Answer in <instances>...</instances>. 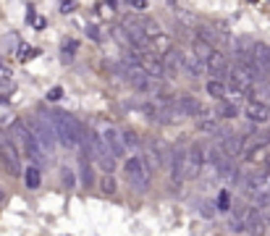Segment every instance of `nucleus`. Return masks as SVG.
Segmentation results:
<instances>
[{
	"label": "nucleus",
	"instance_id": "obj_39",
	"mask_svg": "<svg viewBox=\"0 0 270 236\" xmlns=\"http://www.w3.org/2000/svg\"><path fill=\"white\" fill-rule=\"evenodd\" d=\"M131 8H134V11H144V8H147V0H131Z\"/></svg>",
	"mask_w": 270,
	"mask_h": 236
},
{
	"label": "nucleus",
	"instance_id": "obj_15",
	"mask_svg": "<svg viewBox=\"0 0 270 236\" xmlns=\"http://www.w3.org/2000/svg\"><path fill=\"white\" fill-rule=\"evenodd\" d=\"M176 108L181 110L184 118H199V116H205L202 103H199L197 97H191V95H181L179 100H176Z\"/></svg>",
	"mask_w": 270,
	"mask_h": 236
},
{
	"label": "nucleus",
	"instance_id": "obj_25",
	"mask_svg": "<svg viewBox=\"0 0 270 236\" xmlns=\"http://www.w3.org/2000/svg\"><path fill=\"white\" fill-rule=\"evenodd\" d=\"M24 184H27V189H40L42 173H40V168H37V165H29V168L24 171Z\"/></svg>",
	"mask_w": 270,
	"mask_h": 236
},
{
	"label": "nucleus",
	"instance_id": "obj_23",
	"mask_svg": "<svg viewBox=\"0 0 270 236\" xmlns=\"http://www.w3.org/2000/svg\"><path fill=\"white\" fill-rule=\"evenodd\" d=\"M215 173H218V179H220V181H234V184H236V176H239V171H236L234 160L220 163L218 168H215Z\"/></svg>",
	"mask_w": 270,
	"mask_h": 236
},
{
	"label": "nucleus",
	"instance_id": "obj_31",
	"mask_svg": "<svg viewBox=\"0 0 270 236\" xmlns=\"http://www.w3.org/2000/svg\"><path fill=\"white\" fill-rule=\"evenodd\" d=\"M60 181H63V186H66V189H74L79 179H76V173H74L71 168H60Z\"/></svg>",
	"mask_w": 270,
	"mask_h": 236
},
{
	"label": "nucleus",
	"instance_id": "obj_40",
	"mask_svg": "<svg viewBox=\"0 0 270 236\" xmlns=\"http://www.w3.org/2000/svg\"><path fill=\"white\" fill-rule=\"evenodd\" d=\"M265 76H270V60H268V66H265Z\"/></svg>",
	"mask_w": 270,
	"mask_h": 236
},
{
	"label": "nucleus",
	"instance_id": "obj_7",
	"mask_svg": "<svg viewBox=\"0 0 270 236\" xmlns=\"http://www.w3.org/2000/svg\"><path fill=\"white\" fill-rule=\"evenodd\" d=\"M254 74L249 71V68H244V66H231L228 68V79H226V84L231 87V89H236V92H242V95H246L249 89L254 87Z\"/></svg>",
	"mask_w": 270,
	"mask_h": 236
},
{
	"label": "nucleus",
	"instance_id": "obj_35",
	"mask_svg": "<svg viewBox=\"0 0 270 236\" xmlns=\"http://www.w3.org/2000/svg\"><path fill=\"white\" fill-rule=\"evenodd\" d=\"M87 34H89V40H92V42H103V40H105L103 29L95 26V24H89V26H87Z\"/></svg>",
	"mask_w": 270,
	"mask_h": 236
},
{
	"label": "nucleus",
	"instance_id": "obj_36",
	"mask_svg": "<svg viewBox=\"0 0 270 236\" xmlns=\"http://www.w3.org/2000/svg\"><path fill=\"white\" fill-rule=\"evenodd\" d=\"M76 8H79V3H71V0L58 3V11H60V13H71V11H76Z\"/></svg>",
	"mask_w": 270,
	"mask_h": 236
},
{
	"label": "nucleus",
	"instance_id": "obj_17",
	"mask_svg": "<svg viewBox=\"0 0 270 236\" xmlns=\"http://www.w3.org/2000/svg\"><path fill=\"white\" fill-rule=\"evenodd\" d=\"M244 116L252 121V124H268L270 121V103L262 105V103H244Z\"/></svg>",
	"mask_w": 270,
	"mask_h": 236
},
{
	"label": "nucleus",
	"instance_id": "obj_26",
	"mask_svg": "<svg viewBox=\"0 0 270 236\" xmlns=\"http://www.w3.org/2000/svg\"><path fill=\"white\" fill-rule=\"evenodd\" d=\"M215 116H218L220 121L236 118V116H239V108H236V105H231V103H226V100H220L218 108H215Z\"/></svg>",
	"mask_w": 270,
	"mask_h": 236
},
{
	"label": "nucleus",
	"instance_id": "obj_32",
	"mask_svg": "<svg viewBox=\"0 0 270 236\" xmlns=\"http://www.w3.org/2000/svg\"><path fill=\"white\" fill-rule=\"evenodd\" d=\"M113 40H115V42H118V45H123V48H126V50H131V42H129V34H126V32H123V29H121V26H113Z\"/></svg>",
	"mask_w": 270,
	"mask_h": 236
},
{
	"label": "nucleus",
	"instance_id": "obj_28",
	"mask_svg": "<svg viewBox=\"0 0 270 236\" xmlns=\"http://www.w3.org/2000/svg\"><path fill=\"white\" fill-rule=\"evenodd\" d=\"M197 40H202V42L210 45V48H215V42H218V34L213 32V26L199 24V26H197Z\"/></svg>",
	"mask_w": 270,
	"mask_h": 236
},
{
	"label": "nucleus",
	"instance_id": "obj_14",
	"mask_svg": "<svg viewBox=\"0 0 270 236\" xmlns=\"http://www.w3.org/2000/svg\"><path fill=\"white\" fill-rule=\"evenodd\" d=\"M0 160H3V165L8 168V173H13V176L24 173V171H21V157H19V150H16V144H13L11 139L0 142Z\"/></svg>",
	"mask_w": 270,
	"mask_h": 236
},
{
	"label": "nucleus",
	"instance_id": "obj_38",
	"mask_svg": "<svg viewBox=\"0 0 270 236\" xmlns=\"http://www.w3.org/2000/svg\"><path fill=\"white\" fill-rule=\"evenodd\" d=\"M60 97H63V89H60V87H53L48 92V100H53V103H58Z\"/></svg>",
	"mask_w": 270,
	"mask_h": 236
},
{
	"label": "nucleus",
	"instance_id": "obj_6",
	"mask_svg": "<svg viewBox=\"0 0 270 236\" xmlns=\"http://www.w3.org/2000/svg\"><path fill=\"white\" fill-rule=\"evenodd\" d=\"M95 131L100 134V139L105 142V147L108 152H110L113 157H123L126 155V147H123V139H121V129L118 126H113V124H108V121H103Z\"/></svg>",
	"mask_w": 270,
	"mask_h": 236
},
{
	"label": "nucleus",
	"instance_id": "obj_29",
	"mask_svg": "<svg viewBox=\"0 0 270 236\" xmlns=\"http://www.w3.org/2000/svg\"><path fill=\"white\" fill-rule=\"evenodd\" d=\"M121 139H123V147L126 150L139 147V136H136V131H131V129H121Z\"/></svg>",
	"mask_w": 270,
	"mask_h": 236
},
{
	"label": "nucleus",
	"instance_id": "obj_41",
	"mask_svg": "<svg viewBox=\"0 0 270 236\" xmlns=\"http://www.w3.org/2000/svg\"><path fill=\"white\" fill-rule=\"evenodd\" d=\"M5 139H8V136H5L3 131H0V142H5Z\"/></svg>",
	"mask_w": 270,
	"mask_h": 236
},
{
	"label": "nucleus",
	"instance_id": "obj_30",
	"mask_svg": "<svg viewBox=\"0 0 270 236\" xmlns=\"http://www.w3.org/2000/svg\"><path fill=\"white\" fill-rule=\"evenodd\" d=\"M100 192H103V194H115V192H118L115 179L113 176H103V179H100Z\"/></svg>",
	"mask_w": 270,
	"mask_h": 236
},
{
	"label": "nucleus",
	"instance_id": "obj_21",
	"mask_svg": "<svg viewBox=\"0 0 270 236\" xmlns=\"http://www.w3.org/2000/svg\"><path fill=\"white\" fill-rule=\"evenodd\" d=\"M81 181V186H95V171H92V163L87 160V157L79 155V176H76Z\"/></svg>",
	"mask_w": 270,
	"mask_h": 236
},
{
	"label": "nucleus",
	"instance_id": "obj_20",
	"mask_svg": "<svg viewBox=\"0 0 270 236\" xmlns=\"http://www.w3.org/2000/svg\"><path fill=\"white\" fill-rule=\"evenodd\" d=\"M249 97H252V103L268 105V103H270V81H268V79L254 81V87L249 89Z\"/></svg>",
	"mask_w": 270,
	"mask_h": 236
},
{
	"label": "nucleus",
	"instance_id": "obj_12",
	"mask_svg": "<svg viewBox=\"0 0 270 236\" xmlns=\"http://www.w3.org/2000/svg\"><path fill=\"white\" fill-rule=\"evenodd\" d=\"M228 58H226V52H220V50H213L210 52V58L205 60V71L213 76V79H218V81H226L228 79Z\"/></svg>",
	"mask_w": 270,
	"mask_h": 236
},
{
	"label": "nucleus",
	"instance_id": "obj_9",
	"mask_svg": "<svg viewBox=\"0 0 270 236\" xmlns=\"http://www.w3.org/2000/svg\"><path fill=\"white\" fill-rule=\"evenodd\" d=\"M168 168H171V184L181 186L184 179H187V150L176 144L171 150V157H168Z\"/></svg>",
	"mask_w": 270,
	"mask_h": 236
},
{
	"label": "nucleus",
	"instance_id": "obj_37",
	"mask_svg": "<svg viewBox=\"0 0 270 236\" xmlns=\"http://www.w3.org/2000/svg\"><path fill=\"white\" fill-rule=\"evenodd\" d=\"M179 19L187 21V24H197V16H194L191 11H179Z\"/></svg>",
	"mask_w": 270,
	"mask_h": 236
},
{
	"label": "nucleus",
	"instance_id": "obj_33",
	"mask_svg": "<svg viewBox=\"0 0 270 236\" xmlns=\"http://www.w3.org/2000/svg\"><path fill=\"white\" fill-rule=\"evenodd\" d=\"M215 205H218V210H223V212H228L231 210V194L223 189V192L218 194V200H215Z\"/></svg>",
	"mask_w": 270,
	"mask_h": 236
},
{
	"label": "nucleus",
	"instance_id": "obj_1",
	"mask_svg": "<svg viewBox=\"0 0 270 236\" xmlns=\"http://www.w3.org/2000/svg\"><path fill=\"white\" fill-rule=\"evenodd\" d=\"M50 124H53V134H55V142H60V144H63V147H68V150L79 147L84 126L71 116V113L55 110V113L50 116Z\"/></svg>",
	"mask_w": 270,
	"mask_h": 236
},
{
	"label": "nucleus",
	"instance_id": "obj_24",
	"mask_svg": "<svg viewBox=\"0 0 270 236\" xmlns=\"http://www.w3.org/2000/svg\"><path fill=\"white\" fill-rule=\"evenodd\" d=\"M205 92L210 95V97H215V100H226V81H218V79H210L205 84Z\"/></svg>",
	"mask_w": 270,
	"mask_h": 236
},
{
	"label": "nucleus",
	"instance_id": "obj_3",
	"mask_svg": "<svg viewBox=\"0 0 270 236\" xmlns=\"http://www.w3.org/2000/svg\"><path fill=\"white\" fill-rule=\"evenodd\" d=\"M29 131L40 144V150L45 155H53L55 152V134H53V124H50V116L45 113H37V116L29 121Z\"/></svg>",
	"mask_w": 270,
	"mask_h": 236
},
{
	"label": "nucleus",
	"instance_id": "obj_11",
	"mask_svg": "<svg viewBox=\"0 0 270 236\" xmlns=\"http://www.w3.org/2000/svg\"><path fill=\"white\" fill-rule=\"evenodd\" d=\"M239 215L244 220V231H249L252 236H265L268 234V223L262 218V212L257 208H244L239 210Z\"/></svg>",
	"mask_w": 270,
	"mask_h": 236
},
{
	"label": "nucleus",
	"instance_id": "obj_34",
	"mask_svg": "<svg viewBox=\"0 0 270 236\" xmlns=\"http://www.w3.org/2000/svg\"><path fill=\"white\" fill-rule=\"evenodd\" d=\"M197 129H199V131H213V134H218V124H215V121H210V118H199V121H197Z\"/></svg>",
	"mask_w": 270,
	"mask_h": 236
},
{
	"label": "nucleus",
	"instance_id": "obj_5",
	"mask_svg": "<svg viewBox=\"0 0 270 236\" xmlns=\"http://www.w3.org/2000/svg\"><path fill=\"white\" fill-rule=\"evenodd\" d=\"M244 186V194L257 205V208H268L270 205V176L268 173H260V176H252L246 179Z\"/></svg>",
	"mask_w": 270,
	"mask_h": 236
},
{
	"label": "nucleus",
	"instance_id": "obj_22",
	"mask_svg": "<svg viewBox=\"0 0 270 236\" xmlns=\"http://www.w3.org/2000/svg\"><path fill=\"white\" fill-rule=\"evenodd\" d=\"M142 34L152 42V40H158V37H163V26H160L155 19H142Z\"/></svg>",
	"mask_w": 270,
	"mask_h": 236
},
{
	"label": "nucleus",
	"instance_id": "obj_18",
	"mask_svg": "<svg viewBox=\"0 0 270 236\" xmlns=\"http://www.w3.org/2000/svg\"><path fill=\"white\" fill-rule=\"evenodd\" d=\"M163 68H165V74H168V79H173V76H179V74H184V60H181V50H176V48H171L165 52L163 58Z\"/></svg>",
	"mask_w": 270,
	"mask_h": 236
},
{
	"label": "nucleus",
	"instance_id": "obj_13",
	"mask_svg": "<svg viewBox=\"0 0 270 236\" xmlns=\"http://www.w3.org/2000/svg\"><path fill=\"white\" fill-rule=\"evenodd\" d=\"M142 160H144V165H147L150 171H155V168H160V165H163V144H160L155 136H150L147 142H144V150H142Z\"/></svg>",
	"mask_w": 270,
	"mask_h": 236
},
{
	"label": "nucleus",
	"instance_id": "obj_2",
	"mask_svg": "<svg viewBox=\"0 0 270 236\" xmlns=\"http://www.w3.org/2000/svg\"><path fill=\"white\" fill-rule=\"evenodd\" d=\"M11 136L19 142V147L24 150V155L32 160V165L45 163V152L40 150V144H37V139L32 136V131H29V126L24 124V121H13V124H11ZM16 142H13V144H16Z\"/></svg>",
	"mask_w": 270,
	"mask_h": 236
},
{
	"label": "nucleus",
	"instance_id": "obj_27",
	"mask_svg": "<svg viewBox=\"0 0 270 236\" xmlns=\"http://www.w3.org/2000/svg\"><path fill=\"white\" fill-rule=\"evenodd\" d=\"M213 50H215V48H210V45L202 42V40H197V37L191 40V52H194V55L202 60V63H205L207 58H210V52H213Z\"/></svg>",
	"mask_w": 270,
	"mask_h": 236
},
{
	"label": "nucleus",
	"instance_id": "obj_4",
	"mask_svg": "<svg viewBox=\"0 0 270 236\" xmlns=\"http://www.w3.org/2000/svg\"><path fill=\"white\" fill-rule=\"evenodd\" d=\"M123 173H126L129 184L136 189V192H147L150 189V181H152V171L144 165V160L139 155H131L126 157V163H123Z\"/></svg>",
	"mask_w": 270,
	"mask_h": 236
},
{
	"label": "nucleus",
	"instance_id": "obj_19",
	"mask_svg": "<svg viewBox=\"0 0 270 236\" xmlns=\"http://www.w3.org/2000/svg\"><path fill=\"white\" fill-rule=\"evenodd\" d=\"M181 60H184V76H189V79H199V76L205 74V63L191 50L189 52L181 50Z\"/></svg>",
	"mask_w": 270,
	"mask_h": 236
},
{
	"label": "nucleus",
	"instance_id": "obj_8",
	"mask_svg": "<svg viewBox=\"0 0 270 236\" xmlns=\"http://www.w3.org/2000/svg\"><path fill=\"white\" fill-rule=\"evenodd\" d=\"M218 136H220V144L218 147L223 150V155L228 157H239V155H244V150H246V139H244V134H234V131H226V129H218Z\"/></svg>",
	"mask_w": 270,
	"mask_h": 236
},
{
	"label": "nucleus",
	"instance_id": "obj_10",
	"mask_svg": "<svg viewBox=\"0 0 270 236\" xmlns=\"http://www.w3.org/2000/svg\"><path fill=\"white\" fill-rule=\"evenodd\" d=\"M205 168V144L191 142L187 147V179H197Z\"/></svg>",
	"mask_w": 270,
	"mask_h": 236
},
{
	"label": "nucleus",
	"instance_id": "obj_16",
	"mask_svg": "<svg viewBox=\"0 0 270 236\" xmlns=\"http://www.w3.org/2000/svg\"><path fill=\"white\" fill-rule=\"evenodd\" d=\"M142 68H144V74L150 76V79H168V74H165V68H163V60H160L155 52H144L142 55Z\"/></svg>",
	"mask_w": 270,
	"mask_h": 236
}]
</instances>
